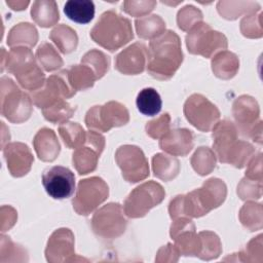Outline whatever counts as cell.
I'll list each match as a JSON object with an SVG mask.
<instances>
[{"label": "cell", "instance_id": "cell-6", "mask_svg": "<svg viewBox=\"0 0 263 263\" xmlns=\"http://www.w3.org/2000/svg\"><path fill=\"white\" fill-rule=\"evenodd\" d=\"M42 184L47 194L54 199L70 197L75 190V176L65 166L55 165L44 171Z\"/></svg>", "mask_w": 263, "mask_h": 263}, {"label": "cell", "instance_id": "cell-1", "mask_svg": "<svg viewBox=\"0 0 263 263\" xmlns=\"http://www.w3.org/2000/svg\"><path fill=\"white\" fill-rule=\"evenodd\" d=\"M183 60L179 37L168 31L160 38L151 41L148 71L159 79H168L174 75Z\"/></svg>", "mask_w": 263, "mask_h": 263}, {"label": "cell", "instance_id": "cell-13", "mask_svg": "<svg viewBox=\"0 0 263 263\" xmlns=\"http://www.w3.org/2000/svg\"><path fill=\"white\" fill-rule=\"evenodd\" d=\"M44 132H45L46 143L44 144V142H42L40 139L35 137V141H34L35 150H36L40 159L51 161L57 157L58 154L54 153L50 148H48V146L52 147V148L60 149V145H59V142H57L54 134L52 133V130L44 128Z\"/></svg>", "mask_w": 263, "mask_h": 263}, {"label": "cell", "instance_id": "cell-7", "mask_svg": "<svg viewBox=\"0 0 263 263\" xmlns=\"http://www.w3.org/2000/svg\"><path fill=\"white\" fill-rule=\"evenodd\" d=\"M164 192L160 185L146 183L134 190L125 201V212L129 217H140L159 203Z\"/></svg>", "mask_w": 263, "mask_h": 263}, {"label": "cell", "instance_id": "cell-10", "mask_svg": "<svg viewBox=\"0 0 263 263\" xmlns=\"http://www.w3.org/2000/svg\"><path fill=\"white\" fill-rule=\"evenodd\" d=\"M145 47L142 44H134L117 55L116 68L127 74L141 73L144 70Z\"/></svg>", "mask_w": 263, "mask_h": 263}, {"label": "cell", "instance_id": "cell-12", "mask_svg": "<svg viewBox=\"0 0 263 263\" xmlns=\"http://www.w3.org/2000/svg\"><path fill=\"white\" fill-rule=\"evenodd\" d=\"M136 105L142 114L147 116H154L160 112L162 101L160 95L155 88L146 87L138 93Z\"/></svg>", "mask_w": 263, "mask_h": 263}, {"label": "cell", "instance_id": "cell-4", "mask_svg": "<svg viewBox=\"0 0 263 263\" xmlns=\"http://www.w3.org/2000/svg\"><path fill=\"white\" fill-rule=\"evenodd\" d=\"M1 83V106L2 114L12 122H22L26 120L31 113V102L29 97L22 92L13 81L2 77Z\"/></svg>", "mask_w": 263, "mask_h": 263}, {"label": "cell", "instance_id": "cell-8", "mask_svg": "<svg viewBox=\"0 0 263 263\" xmlns=\"http://www.w3.org/2000/svg\"><path fill=\"white\" fill-rule=\"evenodd\" d=\"M117 162L122 170L124 178L130 182H138L149 175L148 166H141L134 164L145 160L142 151L135 146H124L117 151Z\"/></svg>", "mask_w": 263, "mask_h": 263}, {"label": "cell", "instance_id": "cell-2", "mask_svg": "<svg viewBox=\"0 0 263 263\" xmlns=\"http://www.w3.org/2000/svg\"><path fill=\"white\" fill-rule=\"evenodd\" d=\"M92 39L113 51L133 38L129 22L113 11L105 12L90 33Z\"/></svg>", "mask_w": 263, "mask_h": 263}, {"label": "cell", "instance_id": "cell-5", "mask_svg": "<svg viewBox=\"0 0 263 263\" xmlns=\"http://www.w3.org/2000/svg\"><path fill=\"white\" fill-rule=\"evenodd\" d=\"M108 196V187L100 178L82 180L79 183L73 204L80 215H88Z\"/></svg>", "mask_w": 263, "mask_h": 263}, {"label": "cell", "instance_id": "cell-11", "mask_svg": "<svg viewBox=\"0 0 263 263\" xmlns=\"http://www.w3.org/2000/svg\"><path fill=\"white\" fill-rule=\"evenodd\" d=\"M66 16L78 24H87L95 16V4L89 0H69L64 6Z\"/></svg>", "mask_w": 263, "mask_h": 263}, {"label": "cell", "instance_id": "cell-14", "mask_svg": "<svg viewBox=\"0 0 263 263\" xmlns=\"http://www.w3.org/2000/svg\"><path fill=\"white\" fill-rule=\"evenodd\" d=\"M98 156L93 154V151L89 147L82 148L73 154V162L79 174H87L89 171H93L97 165Z\"/></svg>", "mask_w": 263, "mask_h": 263}, {"label": "cell", "instance_id": "cell-9", "mask_svg": "<svg viewBox=\"0 0 263 263\" xmlns=\"http://www.w3.org/2000/svg\"><path fill=\"white\" fill-rule=\"evenodd\" d=\"M3 152L7 167L12 176L21 177L27 174L33 160L28 146L21 143H12L3 148Z\"/></svg>", "mask_w": 263, "mask_h": 263}, {"label": "cell", "instance_id": "cell-3", "mask_svg": "<svg viewBox=\"0 0 263 263\" xmlns=\"http://www.w3.org/2000/svg\"><path fill=\"white\" fill-rule=\"evenodd\" d=\"M6 68L28 89H35L42 85L44 75L34 63L30 49L13 48L9 54L7 53Z\"/></svg>", "mask_w": 263, "mask_h": 263}]
</instances>
